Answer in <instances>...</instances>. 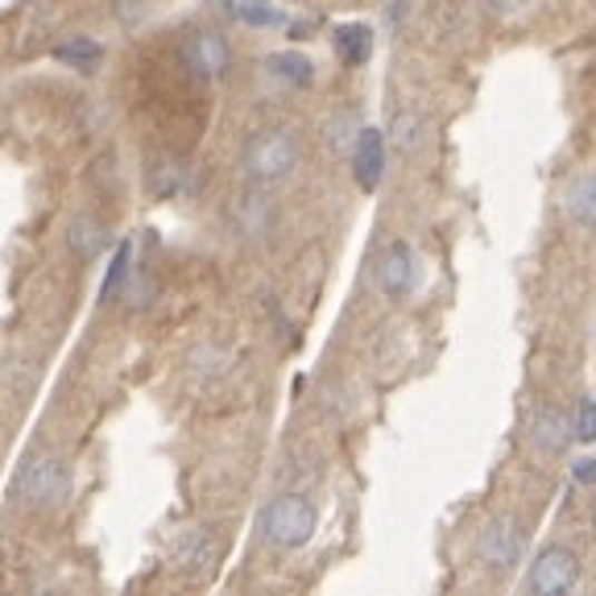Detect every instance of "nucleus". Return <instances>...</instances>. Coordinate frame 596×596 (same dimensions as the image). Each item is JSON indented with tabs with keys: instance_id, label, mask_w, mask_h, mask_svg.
Masks as SVG:
<instances>
[{
	"instance_id": "obj_3",
	"label": "nucleus",
	"mask_w": 596,
	"mask_h": 596,
	"mask_svg": "<svg viewBox=\"0 0 596 596\" xmlns=\"http://www.w3.org/2000/svg\"><path fill=\"white\" fill-rule=\"evenodd\" d=\"M522 543L526 535L514 518H494V522H485V530L472 543V559L485 571H514L518 559H522Z\"/></svg>"
},
{
	"instance_id": "obj_9",
	"label": "nucleus",
	"mask_w": 596,
	"mask_h": 596,
	"mask_svg": "<svg viewBox=\"0 0 596 596\" xmlns=\"http://www.w3.org/2000/svg\"><path fill=\"white\" fill-rule=\"evenodd\" d=\"M352 175L364 190H373L385 175V141L378 129L356 133V146H352Z\"/></svg>"
},
{
	"instance_id": "obj_16",
	"label": "nucleus",
	"mask_w": 596,
	"mask_h": 596,
	"mask_svg": "<svg viewBox=\"0 0 596 596\" xmlns=\"http://www.w3.org/2000/svg\"><path fill=\"white\" fill-rule=\"evenodd\" d=\"M129 265H133V245L125 241V245H117L113 262H108V274H104V282H100V299H104V303H108V299H117L120 286L129 282Z\"/></svg>"
},
{
	"instance_id": "obj_4",
	"label": "nucleus",
	"mask_w": 596,
	"mask_h": 596,
	"mask_svg": "<svg viewBox=\"0 0 596 596\" xmlns=\"http://www.w3.org/2000/svg\"><path fill=\"white\" fill-rule=\"evenodd\" d=\"M576 580H580V559L567 551V547H547V551H538V559L530 564L526 588L535 596H564L576 588Z\"/></svg>"
},
{
	"instance_id": "obj_8",
	"label": "nucleus",
	"mask_w": 596,
	"mask_h": 596,
	"mask_svg": "<svg viewBox=\"0 0 596 596\" xmlns=\"http://www.w3.org/2000/svg\"><path fill=\"white\" fill-rule=\"evenodd\" d=\"M571 439H576V427H571V419H567L559 407H538L535 414H530V443H535L538 451L559 456Z\"/></svg>"
},
{
	"instance_id": "obj_20",
	"label": "nucleus",
	"mask_w": 596,
	"mask_h": 596,
	"mask_svg": "<svg viewBox=\"0 0 596 596\" xmlns=\"http://www.w3.org/2000/svg\"><path fill=\"white\" fill-rule=\"evenodd\" d=\"M571 427H576V439H584V443H593L596 439V398L593 393H584L580 402H576V419H571Z\"/></svg>"
},
{
	"instance_id": "obj_21",
	"label": "nucleus",
	"mask_w": 596,
	"mask_h": 596,
	"mask_svg": "<svg viewBox=\"0 0 596 596\" xmlns=\"http://www.w3.org/2000/svg\"><path fill=\"white\" fill-rule=\"evenodd\" d=\"M332 146L335 149L356 146V120H352V117H335L332 120Z\"/></svg>"
},
{
	"instance_id": "obj_1",
	"label": "nucleus",
	"mask_w": 596,
	"mask_h": 596,
	"mask_svg": "<svg viewBox=\"0 0 596 596\" xmlns=\"http://www.w3.org/2000/svg\"><path fill=\"white\" fill-rule=\"evenodd\" d=\"M303 158V146H299V133L294 129H262L253 133L241 149V166L253 183L262 187H274L282 178L294 175V166Z\"/></svg>"
},
{
	"instance_id": "obj_6",
	"label": "nucleus",
	"mask_w": 596,
	"mask_h": 596,
	"mask_svg": "<svg viewBox=\"0 0 596 596\" xmlns=\"http://www.w3.org/2000/svg\"><path fill=\"white\" fill-rule=\"evenodd\" d=\"M419 277H422L419 253H414L407 241L390 245L378 257V286H381V294H385V299H407V294H414Z\"/></svg>"
},
{
	"instance_id": "obj_18",
	"label": "nucleus",
	"mask_w": 596,
	"mask_h": 596,
	"mask_svg": "<svg viewBox=\"0 0 596 596\" xmlns=\"http://www.w3.org/2000/svg\"><path fill=\"white\" fill-rule=\"evenodd\" d=\"M100 245H104V228L96 224V219H79V224L71 228V253L75 257H84V262H88V257L100 253Z\"/></svg>"
},
{
	"instance_id": "obj_15",
	"label": "nucleus",
	"mask_w": 596,
	"mask_h": 596,
	"mask_svg": "<svg viewBox=\"0 0 596 596\" xmlns=\"http://www.w3.org/2000/svg\"><path fill=\"white\" fill-rule=\"evenodd\" d=\"M55 59L71 62L79 71H91V67L104 59V50H100V42H91V38H71V42L55 46Z\"/></svg>"
},
{
	"instance_id": "obj_2",
	"label": "nucleus",
	"mask_w": 596,
	"mask_h": 596,
	"mask_svg": "<svg viewBox=\"0 0 596 596\" xmlns=\"http://www.w3.org/2000/svg\"><path fill=\"white\" fill-rule=\"evenodd\" d=\"M315 522H320V514H315V501L303 494H282L277 501H270L262 514V535L282 547V551H299L303 543H311L315 535Z\"/></svg>"
},
{
	"instance_id": "obj_7",
	"label": "nucleus",
	"mask_w": 596,
	"mask_h": 596,
	"mask_svg": "<svg viewBox=\"0 0 596 596\" xmlns=\"http://www.w3.org/2000/svg\"><path fill=\"white\" fill-rule=\"evenodd\" d=\"M183 62H187L190 75H199V79H219V75L228 71V42L212 30H195L187 33V42H183Z\"/></svg>"
},
{
	"instance_id": "obj_25",
	"label": "nucleus",
	"mask_w": 596,
	"mask_h": 596,
	"mask_svg": "<svg viewBox=\"0 0 596 596\" xmlns=\"http://www.w3.org/2000/svg\"><path fill=\"white\" fill-rule=\"evenodd\" d=\"M593 526H596V514H593Z\"/></svg>"
},
{
	"instance_id": "obj_23",
	"label": "nucleus",
	"mask_w": 596,
	"mask_h": 596,
	"mask_svg": "<svg viewBox=\"0 0 596 596\" xmlns=\"http://www.w3.org/2000/svg\"><path fill=\"white\" fill-rule=\"evenodd\" d=\"M146 9V0H117V17L120 21H137V13Z\"/></svg>"
},
{
	"instance_id": "obj_14",
	"label": "nucleus",
	"mask_w": 596,
	"mask_h": 596,
	"mask_svg": "<svg viewBox=\"0 0 596 596\" xmlns=\"http://www.w3.org/2000/svg\"><path fill=\"white\" fill-rule=\"evenodd\" d=\"M228 13H233L236 21L253 26V30H274V26H282V21H286V17H282V9H277V4H270V0H228Z\"/></svg>"
},
{
	"instance_id": "obj_10",
	"label": "nucleus",
	"mask_w": 596,
	"mask_h": 596,
	"mask_svg": "<svg viewBox=\"0 0 596 596\" xmlns=\"http://www.w3.org/2000/svg\"><path fill=\"white\" fill-rule=\"evenodd\" d=\"M233 219L236 228L245 236H265L270 228H274V204L265 199L262 190H248V195H241L233 207Z\"/></svg>"
},
{
	"instance_id": "obj_22",
	"label": "nucleus",
	"mask_w": 596,
	"mask_h": 596,
	"mask_svg": "<svg viewBox=\"0 0 596 596\" xmlns=\"http://www.w3.org/2000/svg\"><path fill=\"white\" fill-rule=\"evenodd\" d=\"M576 480H580V485H596V456L576 460Z\"/></svg>"
},
{
	"instance_id": "obj_13",
	"label": "nucleus",
	"mask_w": 596,
	"mask_h": 596,
	"mask_svg": "<svg viewBox=\"0 0 596 596\" xmlns=\"http://www.w3.org/2000/svg\"><path fill=\"white\" fill-rule=\"evenodd\" d=\"M567 212L580 228L596 233V175H580L567 187Z\"/></svg>"
},
{
	"instance_id": "obj_17",
	"label": "nucleus",
	"mask_w": 596,
	"mask_h": 596,
	"mask_svg": "<svg viewBox=\"0 0 596 596\" xmlns=\"http://www.w3.org/2000/svg\"><path fill=\"white\" fill-rule=\"evenodd\" d=\"M265 67H270V75L286 79L291 88H306V84H311V75H315L303 55H270V62H265Z\"/></svg>"
},
{
	"instance_id": "obj_11",
	"label": "nucleus",
	"mask_w": 596,
	"mask_h": 596,
	"mask_svg": "<svg viewBox=\"0 0 596 596\" xmlns=\"http://www.w3.org/2000/svg\"><path fill=\"white\" fill-rule=\"evenodd\" d=\"M335 55L344 67H364L373 55V30L369 26H340L335 30Z\"/></svg>"
},
{
	"instance_id": "obj_19",
	"label": "nucleus",
	"mask_w": 596,
	"mask_h": 596,
	"mask_svg": "<svg viewBox=\"0 0 596 596\" xmlns=\"http://www.w3.org/2000/svg\"><path fill=\"white\" fill-rule=\"evenodd\" d=\"M390 141L402 154H414L422 141V117H414V113H402V117L393 120V129H390Z\"/></svg>"
},
{
	"instance_id": "obj_12",
	"label": "nucleus",
	"mask_w": 596,
	"mask_h": 596,
	"mask_svg": "<svg viewBox=\"0 0 596 596\" xmlns=\"http://www.w3.org/2000/svg\"><path fill=\"white\" fill-rule=\"evenodd\" d=\"M216 555H219V543L207 530H190L178 543V567H187V571H207V567L216 564Z\"/></svg>"
},
{
	"instance_id": "obj_24",
	"label": "nucleus",
	"mask_w": 596,
	"mask_h": 596,
	"mask_svg": "<svg viewBox=\"0 0 596 596\" xmlns=\"http://www.w3.org/2000/svg\"><path fill=\"white\" fill-rule=\"evenodd\" d=\"M489 13H514V9H522L526 0H480Z\"/></svg>"
},
{
	"instance_id": "obj_5",
	"label": "nucleus",
	"mask_w": 596,
	"mask_h": 596,
	"mask_svg": "<svg viewBox=\"0 0 596 596\" xmlns=\"http://www.w3.org/2000/svg\"><path fill=\"white\" fill-rule=\"evenodd\" d=\"M67 468H62V460H55V456H38V460H30V465L21 468V477H17V497L26 501V506H55V501H62L67 497Z\"/></svg>"
}]
</instances>
